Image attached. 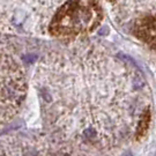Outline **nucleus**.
<instances>
[{"label":"nucleus","mask_w":156,"mask_h":156,"mask_svg":"<svg viewBox=\"0 0 156 156\" xmlns=\"http://www.w3.org/2000/svg\"><path fill=\"white\" fill-rule=\"evenodd\" d=\"M71 0H0V34L49 36L55 17Z\"/></svg>","instance_id":"1"},{"label":"nucleus","mask_w":156,"mask_h":156,"mask_svg":"<svg viewBox=\"0 0 156 156\" xmlns=\"http://www.w3.org/2000/svg\"><path fill=\"white\" fill-rule=\"evenodd\" d=\"M124 156H133V155H132L131 153H127V154H125V155H124Z\"/></svg>","instance_id":"3"},{"label":"nucleus","mask_w":156,"mask_h":156,"mask_svg":"<svg viewBox=\"0 0 156 156\" xmlns=\"http://www.w3.org/2000/svg\"><path fill=\"white\" fill-rule=\"evenodd\" d=\"M28 91L24 68L15 51L0 41V128L21 110Z\"/></svg>","instance_id":"2"}]
</instances>
